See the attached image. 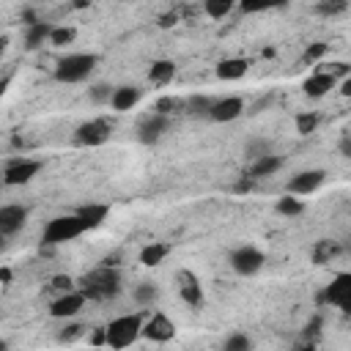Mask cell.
Segmentation results:
<instances>
[{
	"mask_svg": "<svg viewBox=\"0 0 351 351\" xmlns=\"http://www.w3.org/2000/svg\"><path fill=\"white\" fill-rule=\"evenodd\" d=\"M121 288H123L121 269H112V266H96V269H90L88 274L80 277V285H77V291L85 299H93V302L112 299V296L121 293Z\"/></svg>",
	"mask_w": 351,
	"mask_h": 351,
	"instance_id": "1",
	"label": "cell"
},
{
	"mask_svg": "<svg viewBox=\"0 0 351 351\" xmlns=\"http://www.w3.org/2000/svg\"><path fill=\"white\" fill-rule=\"evenodd\" d=\"M143 329V315L132 313V315H118L104 326V346L112 351H121L126 346H132L140 337Z\"/></svg>",
	"mask_w": 351,
	"mask_h": 351,
	"instance_id": "2",
	"label": "cell"
},
{
	"mask_svg": "<svg viewBox=\"0 0 351 351\" xmlns=\"http://www.w3.org/2000/svg\"><path fill=\"white\" fill-rule=\"evenodd\" d=\"M99 66V55L93 52H74L66 55L55 63V80L58 82H82L93 74V69Z\"/></svg>",
	"mask_w": 351,
	"mask_h": 351,
	"instance_id": "3",
	"label": "cell"
},
{
	"mask_svg": "<svg viewBox=\"0 0 351 351\" xmlns=\"http://www.w3.org/2000/svg\"><path fill=\"white\" fill-rule=\"evenodd\" d=\"M82 230L77 214H63V217H55L47 222L44 228V236H41V247H58V244H66L71 239H77Z\"/></svg>",
	"mask_w": 351,
	"mask_h": 351,
	"instance_id": "4",
	"label": "cell"
},
{
	"mask_svg": "<svg viewBox=\"0 0 351 351\" xmlns=\"http://www.w3.org/2000/svg\"><path fill=\"white\" fill-rule=\"evenodd\" d=\"M110 134H112V123L107 118H93L74 129V143L82 148H96V145H104Z\"/></svg>",
	"mask_w": 351,
	"mask_h": 351,
	"instance_id": "5",
	"label": "cell"
},
{
	"mask_svg": "<svg viewBox=\"0 0 351 351\" xmlns=\"http://www.w3.org/2000/svg\"><path fill=\"white\" fill-rule=\"evenodd\" d=\"M318 302L321 304H335L343 313H351V274L348 271L335 274V280L318 293Z\"/></svg>",
	"mask_w": 351,
	"mask_h": 351,
	"instance_id": "6",
	"label": "cell"
},
{
	"mask_svg": "<svg viewBox=\"0 0 351 351\" xmlns=\"http://www.w3.org/2000/svg\"><path fill=\"white\" fill-rule=\"evenodd\" d=\"M263 263H266V255H263L258 247L244 244V247H239V250L230 252V266H233V271L241 274V277L258 274V271L263 269Z\"/></svg>",
	"mask_w": 351,
	"mask_h": 351,
	"instance_id": "7",
	"label": "cell"
},
{
	"mask_svg": "<svg viewBox=\"0 0 351 351\" xmlns=\"http://www.w3.org/2000/svg\"><path fill=\"white\" fill-rule=\"evenodd\" d=\"M170 126H173L170 118L156 115V112H148V115H143V118L137 121V140H140L143 145H154V143H159V140L170 132Z\"/></svg>",
	"mask_w": 351,
	"mask_h": 351,
	"instance_id": "8",
	"label": "cell"
},
{
	"mask_svg": "<svg viewBox=\"0 0 351 351\" xmlns=\"http://www.w3.org/2000/svg\"><path fill=\"white\" fill-rule=\"evenodd\" d=\"M41 170V162L38 159H14L3 167V184L5 186H22V184H30Z\"/></svg>",
	"mask_w": 351,
	"mask_h": 351,
	"instance_id": "9",
	"label": "cell"
},
{
	"mask_svg": "<svg viewBox=\"0 0 351 351\" xmlns=\"http://www.w3.org/2000/svg\"><path fill=\"white\" fill-rule=\"evenodd\" d=\"M176 282H178V293H181V299H184L192 310H200L203 302H206L200 277H197L195 271H189V269H181V271L176 274Z\"/></svg>",
	"mask_w": 351,
	"mask_h": 351,
	"instance_id": "10",
	"label": "cell"
},
{
	"mask_svg": "<svg viewBox=\"0 0 351 351\" xmlns=\"http://www.w3.org/2000/svg\"><path fill=\"white\" fill-rule=\"evenodd\" d=\"M324 178H326V170H321V167H315V170H302V173H296L291 181H288V195H293V197H307V195H313L315 189H321V184H324Z\"/></svg>",
	"mask_w": 351,
	"mask_h": 351,
	"instance_id": "11",
	"label": "cell"
},
{
	"mask_svg": "<svg viewBox=\"0 0 351 351\" xmlns=\"http://www.w3.org/2000/svg\"><path fill=\"white\" fill-rule=\"evenodd\" d=\"M140 337H145V340H151V343H167V340L176 337V324H173L165 313H154L148 321H143Z\"/></svg>",
	"mask_w": 351,
	"mask_h": 351,
	"instance_id": "12",
	"label": "cell"
},
{
	"mask_svg": "<svg viewBox=\"0 0 351 351\" xmlns=\"http://www.w3.org/2000/svg\"><path fill=\"white\" fill-rule=\"evenodd\" d=\"M241 112H244V99L241 96H222V99H214V104L208 110V118L217 121V123H230Z\"/></svg>",
	"mask_w": 351,
	"mask_h": 351,
	"instance_id": "13",
	"label": "cell"
},
{
	"mask_svg": "<svg viewBox=\"0 0 351 351\" xmlns=\"http://www.w3.org/2000/svg\"><path fill=\"white\" fill-rule=\"evenodd\" d=\"M85 296L80 291H69V293H60L52 304H49V315L52 318H74L82 307H85Z\"/></svg>",
	"mask_w": 351,
	"mask_h": 351,
	"instance_id": "14",
	"label": "cell"
},
{
	"mask_svg": "<svg viewBox=\"0 0 351 351\" xmlns=\"http://www.w3.org/2000/svg\"><path fill=\"white\" fill-rule=\"evenodd\" d=\"M27 222V208L19 203H8L0 206V236H14L16 230H22Z\"/></svg>",
	"mask_w": 351,
	"mask_h": 351,
	"instance_id": "15",
	"label": "cell"
},
{
	"mask_svg": "<svg viewBox=\"0 0 351 351\" xmlns=\"http://www.w3.org/2000/svg\"><path fill=\"white\" fill-rule=\"evenodd\" d=\"M140 96H143V90H140L137 85H118V88H112L110 107H112L115 112H129V110L137 107Z\"/></svg>",
	"mask_w": 351,
	"mask_h": 351,
	"instance_id": "16",
	"label": "cell"
},
{
	"mask_svg": "<svg viewBox=\"0 0 351 351\" xmlns=\"http://www.w3.org/2000/svg\"><path fill=\"white\" fill-rule=\"evenodd\" d=\"M247 71H250V60H247V58H225V60H219L217 69H214L217 80H222V82L241 80Z\"/></svg>",
	"mask_w": 351,
	"mask_h": 351,
	"instance_id": "17",
	"label": "cell"
},
{
	"mask_svg": "<svg viewBox=\"0 0 351 351\" xmlns=\"http://www.w3.org/2000/svg\"><path fill=\"white\" fill-rule=\"evenodd\" d=\"M107 214H110V206L107 203H88V206H82L77 211V219H80L82 230H93V228H99L107 219Z\"/></svg>",
	"mask_w": 351,
	"mask_h": 351,
	"instance_id": "18",
	"label": "cell"
},
{
	"mask_svg": "<svg viewBox=\"0 0 351 351\" xmlns=\"http://www.w3.org/2000/svg\"><path fill=\"white\" fill-rule=\"evenodd\" d=\"M335 85H337L335 77H329L326 71H318V74H313V77L304 80L302 90H304V96H310V99H321V96H326Z\"/></svg>",
	"mask_w": 351,
	"mask_h": 351,
	"instance_id": "19",
	"label": "cell"
},
{
	"mask_svg": "<svg viewBox=\"0 0 351 351\" xmlns=\"http://www.w3.org/2000/svg\"><path fill=\"white\" fill-rule=\"evenodd\" d=\"M282 165H285V156L266 154V156H261V159H255V162H252V167H250V178L255 181V178H263V176H274Z\"/></svg>",
	"mask_w": 351,
	"mask_h": 351,
	"instance_id": "20",
	"label": "cell"
},
{
	"mask_svg": "<svg viewBox=\"0 0 351 351\" xmlns=\"http://www.w3.org/2000/svg\"><path fill=\"white\" fill-rule=\"evenodd\" d=\"M173 77H176V63L167 58L154 60L148 69V82H154V85H167V82H173Z\"/></svg>",
	"mask_w": 351,
	"mask_h": 351,
	"instance_id": "21",
	"label": "cell"
},
{
	"mask_svg": "<svg viewBox=\"0 0 351 351\" xmlns=\"http://www.w3.org/2000/svg\"><path fill=\"white\" fill-rule=\"evenodd\" d=\"M167 252H170V244H165V241H151V244H145V247L140 250V263L148 266V269H154V266H159V263L167 258Z\"/></svg>",
	"mask_w": 351,
	"mask_h": 351,
	"instance_id": "22",
	"label": "cell"
},
{
	"mask_svg": "<svg viewBox=\"0 0 351 351\" xmlns=\"http://www.w3.org/2000/svg\"><path fill=\"white\" fill-rule=\"evenodd\" d=\"M49 33H52V25L49 22L27 25L25 27V49H38L44 41H49Z\"/></svg>",
	"mask_w": 351,
	"mask_h": 351,
	"instance_id": "23",
	"label": "cell"
},
{
	"mask_svg": "<svg viewBox=\"0 0 351 351\" xmlns=\"http://www.w3.org/2000/svg\"><path fill=\"white\" fill-rule=\"evenodd\" d=\"M156 115H165V118H176V115H184V96H159L154 101V110Z\"/></svg>",
	"mask_w": 351,
	"mask_h": 351,
	"instance_id": "24",
	"label": "cell"
},
{
	"mask_svg": "<svg viewBox=\"0 0 351 351\" xmlns=\"http://www.w3.org/2000/svg\"><path fill=\"white\" fill-rule=\"evenodd\" d=\"M211 104H214L211 96H203V93L186 96V99H184V115H189V118H208Z\"/></svg>",
	"mask_w": 351,
	"mask_h": 351,
	"instance_id": "25",
	"label": "cell"
},
{
	"mask_svg": "<svg viewBox=\"0 0 351 351\" xmlns=\"http://www.w3.org/2000/svg\"><path fill=\"white\" fill-rule=\"evenodd\" d=\"M337 252H340L337 241H329V239H318V241L313 244V263H315V266H324V263H329V261H332Z\"/></svg>",
	"mask_w": 351,
	"mask_h": 351,
	"instance_id": "26",
	"label": "cell"
},
{
	"mask_svg": "<svg viewBox=\"0 0 351 351\" xmlns=\"http://www.w3.org/2000/svg\"><path fill=\"white\" fill-rule=\"evenodd\" d=\"M274 211L282 214V217H299V214L304 211V203H302L299 197H293V195H282V197L274 203Z\"/></svg>",
	"mask_w": 351,
	"mask_h": 351,
	"instance_id": "27",
	"label": "cell"
},
{
	"mask_svg": "<svg viewBox=\"0 0 351 351\" xmlns=\"http://www.w3.org/2000/svg\"><path fill=\"white\" fill-rule=\"evenodd\" d=\"M219 351H252V340H250V335H244V332H233V335H228V337L222 340Z\"/></svg>",
	"mask_w": 351,
	"mask_h": 351,
	"instance_id": "28",
	"label": "cell"
},
{
	"mask_svg": "<svg viewBox=\"0 0 351 351\" xmlns=\"http://www.w3.org/2000/svg\"><path fill=\"white\" fill-rule=\"evenodd\" d=\"M203 11L211 16V19H222L233 11V0H206L203 3Z\"/></svg>",
	"mask_w": 351,
	"mask_h": 351,
	"instance_id": "29",
	"label": "cell"
},
{
	"mask_svg": "<svg viewBox=\"0 0 351 351\" xmlns=\"http://www.w3.org/2000/svg\"><path fill=\"white\" fill-rule=\"evenodd\" d=\"M74 38H77V30H74L71 25L52 27V33H49V44H52V47H66V44H71Z\"/></svg>",
	"mask_w": 351,
	"mask_h": 351,
	"instance_id": "30",
	"label": "cell"
},
{
	"mask_svg": "<svg viewBox=\"0 0 351 351\" xmlns=\"http://www.w3.org/2000/svg\"><path fill=\"white\" fill-rule=\"evenodd\" d=\"M159 299V288L154 282H140L134 285V302L137 304H154Z\"/></svg>",
	"mask_w": 351,
	"mask_h": 351,
	"instance_id": "31",
	"label": "cell"
},
{
	"mask_svg": "<svg viewBox=\"0 0 351 351\" xmlns=\"http://www.w3.org/2000/svg\"><path fill=\"white\" fill-rule=\"evenodd\" d=\"M88 96H90L93 104H110V99H112V85H110V82H96V85L88 88Z\"/></svg>",
	"mask_w": 351,
	"mask_h": 351,
	"instance_id": "32",
	"label": "cell"
},
{
	"mask_svg": "<svg viewBox=\"0 0 351 351\" xmlns=\"http://www.w3.org/2000/svg\"><path fill=\"white\" fill-rule=\"evenodd\" d=\"M244 154L255 162V159H261V156H266V154H271V145H269V140H263V137H255V140H250L247 145H244Z\"/></svg>",
	"mask_w": 351,
	"mask_h": 351,
	"instance_id": "33",
	"label": "cell"
},
{
	"mask_svg": "<svg viewBox=\"0 0 351 351\" xmlns=\"http://www.w3.org/2000/svg\"><path fill=\"white\" fill-rule=\"evenodd\" d=\"M293 123H296V132H299V134H310V132H315V126H318V112H299Z\"/></svg>",
	"mask_w": 351,
	"mask_h": 351,
	"instance_id": "34",
	"label": "cell"
},
{
	"mask_svg": "<svg viewBox=\"0 0 351 351\" xmlns=\"http://www.w3.org/2000/svg\"><path fill=\"white\" fill-rule=\"evenodd\" d=\"M85 335V326L82 324H66L60 332H58V340L60 343H71V340H77V337H82Z\"/></svg>",
	"mask_w": 351,
	"mask_h": 351,
	"instance_id": "35",
	"label": "cell"
},
{
	"mask_svg": "<svg viewBox=\"0 0 351 351\" xmlns=\"http://www.w3.org/2000/svg\"><path fill=\"white\" fill-rule=\"evenodd\" d=\"M348 5H346V0H335V3H318L315 5V11L318 14H324V16H332V14H343Z\"/></svg>",
	"mask_w": 351,
	"mask_h": 351,
	"instance_id": "36",
	"label": "cell"
},
{
	"mask_svg": "<svg viewBox=\"0 0 351 351\" xmlns=\"http://www.w3.org/2000/svg\"><path fill=\"white\" fill-rule=\"evenodd\" d=\"M52 288H55V291H60V293L77 291V285H74V280H71L69 274H55V277H52Z\"/></svg>",
	"mask_w": 351,
	"mask_h": 351,
	"instance_id": "37",
	"label": "cell"
},
{
	"mask_svg": "<svg viewBox=\"0 0 351 351\" xmlns=\"http://www.w3.org/2000/svg\"><path fill=\"white\" fill-rule=\"evenodd\" d=\"M326 52H329V44L315 41V44H310V47L304 49V60H318V58H324Z\"/></svg>",
	"mask_w": 351,
	"mask_h": 351,
	"instance_id": "38",
	"label": "cell"
},
{
	"mask_svg": "<svg viewBox=\"0 0 351 351\" xmlns=\"http://www.w3.org/2000/svg\"><path fill=\"white\" fill-rule=\"evenodd\" d=\"M266 8H269V3H250V0L241 3V11L244 14H255V11H266Z\"/></svg>",
	"mask_w": 351,
	"mask_h": 351,
	"instance_id": "39",
	"label": "cell"
},
{
	"mask_svg": "<svg viewBox=\"0 0 351 351\" xmlns=\"http://www.w3.org/2000/svg\"><path fill=\"white\" fill-rule=\"evenodd\" d=\"M176 22H178V11H167L159 16V27H173Z\"/></svg>",
	"mask_w": 351,
	"mask_h": 351,
	"instance_id": "40",
	"label": "cell"
},
{
	"mask_svg": "<svg viewBox=\"0 0 351 351\" xmlns=\"http://www.w3.org/2000/svg\"><path fill=\"white\" fill-rule=\"evenodd\" d=\"M252 189V178L247 176V178H239L236 184H233V192H250Z\"/></svg>",
	"mask_w": 351,
	"mask_h": 351,
	"instance_id": "41",
	"label": "cell"
},
{
	"mask_svg": "<svg viewBox=\"0 0 351 351\" xmlns=\"http://www.w3.org/2000/svg\"><path fill=\"white\" fill-rule=\"evenodd\" d=\"M90 343H93V346H104V326L90 335Z\"/></svg>",
	"mask_w": 351,
	"mask_h": 351,
	"instance_id": "42",
	"label": "cell"
},
{
	"mask_svg": "<svg viewBox=\"0 0 351 351\" xmlns=\"http://www.w3.org/2000/svg\"><path fill=\"white\" fill-rule=\"evenodd\" d=\"M8 85H11V74H3V77H0V99L5 96V90H8Z\"/></svg>",
	"mask_w": 351,
	"mask_h": 351,
	"instance_id": "43",
	"label": "cell"
},
{
	"mask_svg": "<svg viewBox=\"0 0 351 351\" xmlns=\"http://www.w3.org/2000/svg\"><path fill=\"white\" fill-rule=\"evenodd\" d=\"M340 151H343V156H351V140H348V134L343 137V143H340Z\"/></svg>",
	"mask_w": 351,
	"mask_h": 351,
	"instance_id": "44",
	"label": "cell"
},
{
	"mask_svg": "<svg viewBox=\"0 0 351 351\" xmlns=\"http://www.w3.org/2000/svg\"><path fill=\"white\" fill-rule=\"evenodd\" d=\"M340 93H343V96H351V80H343V82H340Z\"/></svg>",
	"mask_w": 351,
	"mask_h": 351,
	"instance_id": "45",
	"label": "cell"
},
{
	"mask_svg": "<svg viewBox=\"0 0 351 351\" xmlns=\"http://www.w3.org/2000/svg\"><path fill=\"white\" fill-rule=\"evenodd\" d=\"M5 47H8V36H0V58L5 55Z\"/></svg>",
	"mask_w": 351,
	"mask_h": 351,
	"instance_id": "46",
	"label": "cell"
},
{
	"mask_svg": "<svg viewBox=\"0 0 351 351\" xmlns=\"http://www.w3.org/2000/svg\"><path fill=\"white\" fill-rule=\"evenodd\" d=\"M299 351H315V343L307 340V346H299Z\"/></svg>",
	"mask_w": 351,
	"mask_h": 351,
	"instance_id": "47",
	"label": "cell"
},
{
	"mask_svg": "<svg viewBox=\"0 0 351 351\" xmlns=\"http://www.w3.org/2000/svg\"><path fill=\"white\" fill-rule=\"evenodd\" d=\"M0 351H8V343L5 340H0Z\"/></svg>",
	"mask_w": 351,
	"mask_h": 351,
	"instance_id": "48",
	"label": "cell"
},
{
	"mask_svg": "<svg viewBox=\"0 0 351 351\" xmlns=\"http://www.w3.org/2000/svg\"><path fill=\"white\" fill-rule=\"evenodd\" d=\"M3 247H5V236H0V250H3Z\"/></svg>",
	"mask_w": 351,
	"mask_h": 351,
	"instance_id": "49",
	"label": "cell"
},
{
	"mask_svg": "<svg viewBox=\"0 0 351 351\" xmlns=\"http://www.w3.org/2000/svg\"><path fill=\"white\" fill-rule=\"evenodd\" d=\"M0 184H3V170H0Z\"/></svg>",
	"mask_w": 351,
	"mask_h": 351,
	"instance_id": "50",
	"label": "cell"
}]
</instances>
